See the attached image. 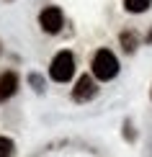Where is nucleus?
I'll use <instances>...</instances> for the list:
<instances>
[{"label":"nucleus","instance_id":"obj_1","mask_svg":"<svg viewBox=\"0 0 152 157\" xmlns=\"http://www.w3.org/2000/svg\"><path fill=\"white\" fill-rule=\"evenodd\" d=\"M93 77L95 80H114L119 75V59L111 49H98L93 54Z\"/></svg>","mask_w":152,"mask_h":157},{"label":"nucleus","instance_id":"obj_2","mask_svg":"<svg viewBox=\"0 0 152 157\" xmlns=\"http://www.w3.org/2000/svg\"><path fill=\"white\" fill-rule=\"evenodd\" d=\"M75 75V57L70 52H59L49 64V77L54 82H70V77Z\"/></svg>","mask_w":152,"mask_h":157},{"label":"nucleus","instance_id":"obj_3","mask_svg":"<svg viewBox=\"0 0 152 157\" xmlns=\"http://www.w3.org/2000/svg\"><path fill=\"white\" fill-rule=\"evenodd\" d=\"M39 26H41L47 34H57V31L64 26V16H62V10L54 8V5L44 8L41 13H39Z\"/></svg>","mask_w":152,"mask_h":157},{"label":"nucleus","instance_id":"obj_4","mask_svg":"<svg viewBox=\"0 0 152 157\" xmlns=\"http://www.w3.org/2000/svg\"><path fill=\"white\" fill-rule=\"evenodd\" d=\"M95 93H98V88H95V77H90V75H83L80 80H77V85L72 88V98H75L77 103L90 101Z\"/></svg>","mask_w":152,"mask_h":157},{"label":"nucleus","instance_id":"obj_5","mask_svg":"<svg viewBox=\"0 0 152 157\" xmlns=\"http://www.w3.org/2000/svg\"><path fill=\"white\" fill-rule=\"evenodd\" d=\"M16 90H18V75L16 72H3L0 75V103L13 98Z\"/></svg>","mask_w":152,"mask_h":157},{"label":"nucleus","instance_id":"obj_6","mask_svg":"<svg viewBox=\"0 0 152 157\" xmlns=\"http://www.w3.org/2000/svg\"><path fill=\"white\" fill-rule=\"evenodd\" d=\"M152 0H124V8H127L129 13H144L150 8Z\"/></svg>","mask_w":152,"mask_h":157},{"label":"nucleus","instance_id":"obj_7","mask_svg":"<svg viewBox=\"0 0 152 157\" xmlns=\"http://www.w3.org/2000/svg\"><path fill=\"white\" fill-rule=\"evenodd\" d=\"M137 44H139L137 34H131V31H124V34H121V47H124V52H134Z\"/></svg>","mask_w":152,"mask_h":157},{"label":"nucleus","instance_id":"obj_8","mask_svg":"<svg viewBox=\"0 0 152 157\" xmlns=\"http://www.w3.org/2000/svg\"><path fill=\"white\" fill-rule=\"evenodd\" d=\"M0 157H13V142L8 136H0Z\"/></svg>","mask_w":152,"mask_h":157},{"label":"nucleus","instance_id":"obj_9","mask_svg":"<svg viewBox=\"0 0 152 157\" xmlns=\"http://www.w3.org/2000/svg\"><path fill=\"white\" fill-rule=\"evenodd\" d=\"M147 41H152V31H150V34H147Z\"/></svg>","mask_w":152,"mask_h":157}]
</instances>
